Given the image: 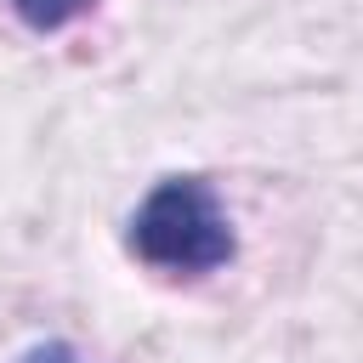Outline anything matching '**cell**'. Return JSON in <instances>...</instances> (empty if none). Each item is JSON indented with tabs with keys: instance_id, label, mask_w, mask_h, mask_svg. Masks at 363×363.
<instances>
[{
	"instance_id": "3957f363",
	"label": "cell",
	"mask_w": 363,
	"mask_h": 363,
	"mask_svg": "<svg viewBox=\"0 0 363 363\" xmlns=\"http://www.w3.org/2000/svg\"><path fill=\"white\" fill-rule=\"evenodd\" d=\"M23 363H79V357H74L68 346H57V340H51V346H34V352H28Z\"/></svg>"
},
{
	"instance_id": "7a4b0ae2",
	"label": "cell",
	"mask_w": 363,
	"mask_h": 363,
	"mask_svg": "<svg viewBox=\"0 0 363 363\" xmlns=\"http://www.w3.org/2000/svg\"><path fill=\"white\" fill-rule=\"evenodd\" d=\"M11 6H17V17H23L28 28L51 34V28H68L74 17H85L96 0H11Z\"/></svg>"
},
{
	"instance_id": "6da1fadb",
	"label": "cell",
	"mask_w": 363,
	"mask_h": 363,
	"mask_svg": "<svg viewBox=\"0 0 363 363\" xmlns=\"http://www.w3.org/2000/svg\"><path fill=\"white\" fill-rule=\"evenodd\" d=\"M130 250L159 272H210L233 261V227L199 176H170L130 216Z\"/></svg>"
}]
</instances>
